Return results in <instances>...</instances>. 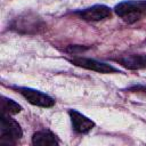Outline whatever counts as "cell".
<instances>
[{"instance_id":"cell-4","label":"cell","mask_w":146,"mask_h":146,"mask_svg":"<svg viewBox=\"0 0 146 146\" xmlns=\"http://www.w3.org/2000/svg\"><path fill=\"white\" fill-rule=\"evenodd\" d=\"M72 64L90 70V71H95L98 73H116L120 72L119 68L114 67L111 64L107 63H103V62H98L96 59H91V58H86V57H73L71 59H68Z\"/></svg>"},{"instance_id":"cell-2","label":"cell","mask_w":146,"mask_h":146,"mask_svg":"<svg viewBox=\"0 0 146 146\" xmlns=\"http://www.w3.org/2000/svg\"><path fill=\"white\" fill-rule=\"evenodd\" d=\"M23 136V131L21 125L11 119L8 114L2 113L1 115V124H0V139L1 143L6 144H15Z\"/></svg>"},{"instance_id":"cell-11","label":"cell","mask_w":146,"mask_h":146,"mask_svg":"<svg viewBox=\"0 0 146 146\" xmlns=\"http://www.w3.org/2000/svg\"><path fill=\"white\" fill-rule=\"evenodd\" d=\"M129 90H132V91H143V92H146V87H143V86H135V87L129 88Z\"/></svg>"},{"instance_id":"cell-9","label":"cell","mask_w":146,"mask_h":146,"mask_svg":"<svg viewBox=\"0 0 146 146\" xmlns=\"http://www.w3.org/2000/svg\"><path fill=\"white\" fill-rule=\"evenodd\" d=\"M32 144L39 146H47V145L56 146L59 144V141L56 138V136L49 130H40L34 132V135L32 136Z\"/></svg>"},{"instance_id":"cell-1","label":"cell","mask_w":146,"mask_h":146,"mask_svg":"<svg viewBox=\"0 0 146 146\" xmlns=\"http://www.w3.org/2000/svg\"><path fill=\"white\" fill-rule=\"evenodd\" d=\"M114 10L124 22L133 23L146 16V0L122 1L115 6Z\"/></svg>"},{"instance_id":"cell-5","label":"cell","mask_w":146,"mask_h":146,"mask_svg":"<svg viewBox=\"0 0 146 146\" xmlns=\"http://www.w3.org/2000/svg\"><path fill=\"white\" fill-rule=\"evenodd\" d=\"M43 26L44 25L42 21L38 16H33L30 14L17 17L13 24V29L23 33H36L39 32V30L43 29Z\"/></svg>"},{"instance_id":"cell-10","label":"cell","mask_w":146,"mask_h":146,"mask_svg":"<svg viewBox=\"0 0 146 146\" xmlns=\"http://www.w3.org/2000/svg\"><path fill=\"white\" fill-rule=\"evenodd\" d=\"M1 102H2V113H5V114L14 115V114H17L22 111V106L10 98L2 97Z\"/></svg>"},{"instance_id":"cell-8","label":"cell","mask_w":146,"mask_h":146,"mask_svg":"<svg viewBox=\"0 0 146 146\" xmlns=\"http://www.w3.org/2000/svg\"><path fill=\"white\" fill-rule=\"evenodd\" d=\"M115 60L130 70L146 68V55H128L116 58Z\"/></svg>"},{"instance_id":"cell-7","label":"cell","mask_w":146,"mask_h":146,"mask_svg":"<svg viewBox=\"0 0 146 146\" xmlns=\"http://www.w3.org/2000/svg\"><path fill=\"white\" fill-rule=\"evenodd\" d=\"M68 114L71 117L72 127L74 131L78 133H87L95 127V122L92 120H90L89 117H87L86 115L81 114L75 110H70Z\"/></svg>"},{"instance_id":"cell-3","label":"cell","mask_w":146,"mask_h":146,"mask_svg":"<svg viewBox=\"0 0 146 146\" xmlns=\"http://www.w3.org/2000/svg\"><path fill=\"white\" fill-rule=\"evenodd\" d=\"M17 90L32 105H36L40 107H51L55 105V99L40 90H35L26 87H19L17 88Z\"/></svg>"},{"instance_id":"cell-6","label":"cell","mask_w":146,"mask_h":146,"mask_svg":"<svg viewBox=\"0 0 146 146\" xmlns=\"http://www.w3.org/2000/svg\"><path fill=\"white\" fill-rule=\"evenodd\" d=\"M80 18L89 22H97L104 18H107L112 15V10L110 7L105 5H94L89 8L79 10L75 13Z\"/></svg>"}]
</instances>
